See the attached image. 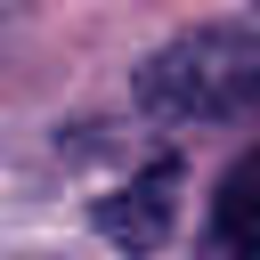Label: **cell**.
<instances>
[{"instance_id":"obj_1","label":"cell","mask_w":260,"mask_h":260,"mask_svg":"<svg viewBox=\"0 0 260 260\" xmlns=\"http://www.w3.org/2000/svg\"><path fill=\"white\" fill-rule=\"evenodd\" d=\"M138 106L162 122H228L260 106V24H203L138 73Z\"/></svg>"},{"instance_id":"obj_2","label":"cell","mask_w":260,"mask_h":260,"mask_svg":"<svg viewBox=\"0 0 260 260\" xmlns=\"http://www.w3.org/2000/svg\"><path fill=\"white\" fill-rule=\"evenodd\" d=\"M179 219V162H146L130 187H114L98 203V236L122 244V252H154Z\"/></svg>"},{"instance_id":"obj_3","label":"cell","mask_w":260,"mask_h":260,"mask_svg":"<svg viewBox=\"0 0 260 260\" xmlns=\"http://www.w3.org/2000/svg\"><path fill=\"white\" fill-rule=\"evenodd\" d=\"M211 236H219V252H260V162H236L219 179Z\"/></svg>"}]
</instances>
